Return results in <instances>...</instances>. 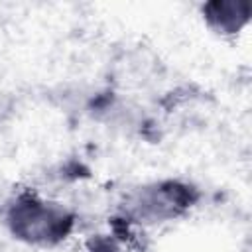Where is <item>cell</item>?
Instances as JSON below:
<instances>
[{"label":"cell","mask_w":252,"mask_h":252,"mask_svg":"<svg viewBox=\"0 0 252 252\" xmlns=\"http://www.w3.org/2000/svg\"><path fill=\"white\" fill-rule=\"evenodd\" d=\"M193 201V187L173 179L159 181L134 191L126 201V215L138 222H161L179 217Z\"/></svg>","instance_id":"7a4b0ae2"},{"label":"cell","mask_w":252,"mask_h":252,"mask_svg":"<svg viewBox=\"0 0 252 252\" xmlns=\"http://www.w3.org/2000/svg\"><path fill=\"white\" fill-rule=\"evenodd\" d=\"M203 16L219 33H236L250 18V2H209L203 6Z\"/></svg>","instance_id":"3957f363"},{"label":"cell","mask_w":252,"mask_h":252,"mask_svg":"<svg viewBox=\"0 0 252 252\" xmlns=\"http://www.w3.org/2000/svg\"><path fill=\"white\" fill-rule=\"evenodd\" d=\"M91 252H122V250L118 248V244H116V242H112V240H104V238H98V240H94V242H93Z\"/></svg>","instance_id":"277c9868"},{"label":"cell","mask_w":252,"mask_h":252,"mask_svg":"<svg viewBox=\"0 0 252 252\" xmlns=\"http://www.w3.org/2000/svg\"><path fill=\"white\" fill-rule=\"evenodd\" d=\"M12 234L37 246H53L61 242L73 228V215L57 205L37 199L35 195H20L6 213Z\"/></svg>","instance_id":"6da1fadb"}]
</instances>
